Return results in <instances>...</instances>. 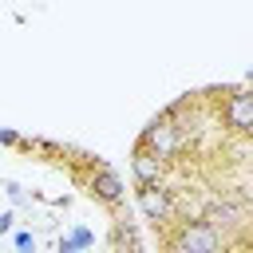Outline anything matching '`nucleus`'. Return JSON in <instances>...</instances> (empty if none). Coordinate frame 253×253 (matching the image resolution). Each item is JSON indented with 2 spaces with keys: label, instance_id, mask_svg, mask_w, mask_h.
<instances>
[{
  "label": "nucleus",
  "instance_id": "obj_12",
  "mask_svg": "<svg viewBox=\"0 0 253 253\" xmlns=\"http://www.w3.org/2000/svg\"><path fill=\"white\" fill-rule=\"evenodd\" d=\"M0 146H16V150H20V146H24V134H16L12 126H0Z\"/></svg>",
  "mask_w": 253,
  "mask_h": 253
},
{
  "label": "nucleus",
  "instance_id": "obj_11",
  "mask_svg": "<svg viewBox=\"0 0 253 253\" xmlns=\"http://www.w3.org/2000/svg\"><path fill=\"white\" fill-rule=\"evenodd\" d=\"M12 245H16L20 253H28V249H36V233H28V229H20V233L12 237Z\"/></svg>",
  "mask_w": 253,
  "mask_h": 253
},
{
  "label": "nucleus",
  "instance_id": "obj_9",
  "mask_svg": "<svg viewBox=\"0 0 253 253\" xmlns=\"http://www.w3.org/2000/svg\"><path fill=\"white\" fill-rule=\"evenodd\" d=\"M91 245H95V233L87 225H75L59 237V253H79V249H91Z\"/></svg>",
  "mask_w": 253,
  "mask_h": 253
},
{
  "label": "nucleus",
  "instance_id": "obj_8",
  "mask_svg": "<svg viewBox=\"0 0 253 253\" xmlns=\"http://www.w3.org/2000/svg\"><path fill=\"white\" fill-rule=\"evenodd\" d=\"M111 245L115 249H142V237H138V229H134V221H126L123 217V210H119V217H115V225H111Z\"/></svg>",
  "mask_w": 253,
  "mask_h": 253
},
{
  "label": "nucleus",
  "instance_id": "obj_13",
  "mask_svg": "<svg viewBox=\"0 0 253 253\" xmlns=\"http://www.w3.org/2000/svg\"><path fill=\"white\" fill-rule=\"evenodd\" d=\"M12 225H16V213H12V210L0 213V233H12Z\"/></svg>",
  "mask_w": 253,
  "mask_h": 253
},
{
  "label": "nucleus",
  "instance_id": "obj_10",
  "mask_svg": "<svg viewBox=\"0 0 253 253\" xmlns=\"http://www.w3.org/2000/svg\"><path fill=\"white\" fill-rule=\"evenodd\" d=\"M4 194H8L12 206H24V202H28V190H24L20 182H4Z\"/></svg>",
  "mask_w": 253,
  "mask_h": 253
},
{
  "label": "nucleus",
  "instance_id": "obj_7",
  "mask_svg": "<svg viewBox=\"0 0 253 253\" xmlns=\"http://www.w3.org/2000/svg\"><path fill=\"white\" fill-rule=\"evenodd\" d=\"M170 174H174V162H170V158H162V154H154L150 146L134 142V150H130V178H134V186L170 182Z\"/></svg>",
  "mask_w": 253,
  "mask_h": 253
},
{
  "label": "nucleus",
  "instance_id": "obj_14",
  "mask_svg": "<svg viewBox=\"0 0 253 253\" xmlns=\"http://www.w3.org/2000/svg\"><path fill=\"white\" fill-rule=\"evenodd\" d=\"M245 87H249V91H253V71H249V75H245Z\"/></svg>",
  "mask_w": 253,
  "mask_h": 253
},
{
  "label": "nucleus",
  "instance_id": "obj_3",
  "mask_svg": "<svg viewBox=\"0 0 253 253\" xmlns=\"http://www.w3.org/2000/svg\"><path fill=\"white\" fill-rule=\"evenodd\" d=\"M79 182H83V190L99 202V206H107L111 213H119L123 206H126V182L107 166V162H99V158H91V154H83V174H75Z\"/></svg>",
  "mask_w": 253,
  "mask_h": 253
},
{
  "label": "nucleus",
  "instance_id": "obj_4",
  "mask_svg": "<svg viewBox=\"0 0 253 253\" xmlns=\"http://www.w3.org/2000/svg\"><path fill=\"white\" fill-rule=\"evenodd\" d=\"M138 142H142V146H150L154 154L170 158L174 166H178V162L186 158V150H190V142H186V134H182V126H178V119H174L170 111H158V115L142 126Z\"/></svg>",
  "mask_w": 253,
  "mask_h": 253
},
{
  "label": "nucleus",
  "instance_id": "obj_2",
  "mask_svg": "<svg viewBox=\"0 0 253 253\" xmlns=\"http://www.w3.org/2000/svg\"><path fill=\"white\" fill-rule=\"evenodd\" d=\"M134 206H138V213L146 217V225H154L158 233L170 229V225L182 217L178 190H174L170 182H146V186H134Z\"/></svg>",
  "mask_w": 253,
  "mask_h": 253
},
{
  "label": "nucleus",
  "instance_id": "obj_5",
  "mask_svg": "<svg viewBox=\"0 0 253 253\" xmlns=\"http://www.w3.org/2000/svg\"><path fill=\"white\" fill-rule=\"evenodd\" d=\"M213 107H217V119H221V130L225 134L253 138V91L245 83L241 87H225Z\"/></svg>",
  "mask_w": 253,
  "mask_h": 253
},
{
  "label": "nucleus",
  "instance_id": "obj_1",
  "mask_svg": "<svg viewBox=\"0 0 253 253\" xmlns=\"http://www.w3.org/2000/svg\"><path fill=\"white\" fill-rule=\"evenodd\" d=\"M158 241H162L166 249H174V253H217V249L229 245V237H225L210 217H202V213L178 217L170 229L158 233Z\"/></svg>",
  "mask_w": 253,
  "mask_h": 253
},
{
  "label": "nucleus",
  "instance_id": "obj_6",
  "mask_svg": "<svg viewBox=\"0 0 253 253\" xmlns=\"http://www.w3.org/2000/svg\"><path fill=\"white\" fill-rule=\"evenodd\" d=\"M202 217H210V221L229 237V245H233V233L249 225V206H245V198H237V194H210L206 206H202Z\"/></svg>",
  "mask_w": 253,
  "mask_h": 253
}]
</instances>
